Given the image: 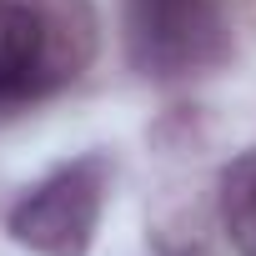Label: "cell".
Here are the masks:
<instances>
[{"mask_svg": "<svg viewBox=\"0 0 256 256\" xmlns=\"http://www.w3.org/2000/svg\"><path fill=\"white\" fill-rule=\"evenodd\" d=\"M100 50L90 0H0V110L76 86Z\"/></svg>", "mask_w": 256, "mask_h": 256, "instance_id": "cell-1", "label": "cell"}, {"mask_svg": "<svg viewBox=\"0 0 256 256\" xmlns=\"http://www.w3.org/2000/svg\"><path fill=\"white\" fill-rule=\"evenodd\" d=\"M110 191V161L106 156H76L40 176L6 216V231L16 246L36 256H90L100 211Z\"/></svg>", "mask_w": 256, "mask_h": 256, "instance_id": "cell-2", "label": "cell"}, {"mask_svg": "<svg viewBox=\"0 0 256 256\" xmlns=\"http://www.w3.org/2000/svg\"><path fill=\"white\" fill-rule=\"evenodd\" d=\"M126 46L146 76L176 80L221 60L226 20L216 0H126Z\"/></svg>", "mask_w": 256, "mask_h": 256, "instance_id": "cell-3", "label": "cell"}, {"mask_svg": "<svg viewBox=\"0 0 256 256\" xmlns=\"http://www.w3.org/2000/svg\"><path fill=\"white\" fill-rule=\"evenodd\" d=\"M216 216L241 256H256V151L236 156L216 181Z\"/></svg>", "mask_w": 256, "mask_h": 256, "instance_id": "cell-4", "label": "cell"}]
</instances>
